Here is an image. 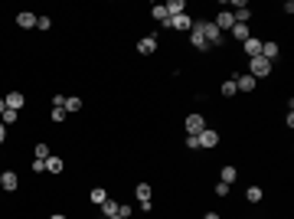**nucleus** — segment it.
Here are the masks:
<instances>
[{"instance_id":"nucleus-19","label":"nucleus","mask_w":294,"mask_h":219,"mask_svg":"<svg viewBox=\"0 0 294 219\" xmlns=\"http://www.w3.org/2000/svg\"><path fill=\"white\" fill-rule=\"evenodd\" d=\"M235 177H239V170H235V167H222V170H219V183L232 186V183H235Z\"/></svg>"},{"instance_id":"nucleus-23","label":"nucleus","mask_w":294,"mask_h":219,"mask_svg":"<svg viewBox=\"0 0 294 219\" xmlns=\"http://www.w3.org/2000/svg\"><path fill=\"white\" fill-rule=\"evenodd\" d=\"M219 92H222V95H226V99H232V95H235V92H239V88H235V79H226V82H222V85H219Z\"/></svg>"},{"instance_id":"nucleus-9","label":"nucleus","mask_w":294,"mask_h":219,"mask_svg":"<svg viewBox=\"0 0 294 219\" xmlns=\"http://www.w3.org/2000/svg\"><path fill=\"white\" fill-rule=\"evenodd\" d=\"M20 186V177L13 174V170H3V177H0V190H7V193H13Z\"/></svg>"},{"instance_id":"nucleus-38","label":"nucleus","mask_w":294,"mask_h":219,"mask_svg":"<svg viewBox=\"0 0 294 219\" xmlns=\"http://www.w3.org/2000/svg\"><path fill=\"white\" fill-rule=\"evenodd\" d=\"M111 219H121V216H111Z\"/></svg>"},{"instance_id":"nucleus-30","label":"nucleus","mask_w":294,"mask_h":219,"mask_svg":"<svg viewBox=\"0 0 294 219\" xmlns=\"http://www.w3.org/2000/svg\"><path fill=\"white\" fill-rule=\"evenodd\" d=\"M49 26H53V20H49V17H36V30H49Z\"/></svg>"},{"instance_id":"nucleus-18","label":"nucleus","mask_w":294,"mask_h":219,"mask_svg":"<svg viewBox=\"0 0 294 219\" xmlns=\"http://www.w3.org/2000/svg\"><path fill=\"white\" fill-rule=\"evenodd\" d=\"M163 7H167V13H170V17H183V13H186V3H183V0H167Z\"/></svg>"},{"instance_id":"nucleus-32","label":"nucleus","mask_w":294,"mask_h":219,"mask_svg":"<svg viewBox=\"0 0 294 219\" xmlns=\"http://www.w3.org/2000/svg\"><path fill=\"white\" fill-rule=\"evenodd\" d=\"M183 144H186V151H196V147H199V141H196L193 134H186V138H183Z\"/></svg>"},{"instance_id":"nucleus-22","label":"nucleus","mask_w":294,"mask_h":219,"mask_svg":"<svg viewBox=\"0 0 294 219\" xmlns=\"http://www.w3.org/2000/svg\"><path fill=\"white\" fill-rule=\"evenodd\" d=\"M134 197L141 199V203H147V199L154 197V190H151V183H137V190H134Z\"/></svg>"},{"instance_id":"nucleus-31","label":"nucleus","mask_w":294,"mask_h":219,"mask_svg":"<svg viewBox=\"0 0 294 219\" xmlns=\"http://www.w3.org/2000/svg\"><path fill=\"white\" fill-rule=\"evenodd\" d=\"M30 170H33V174H43V170H46V160H36V157H33Z\"/></svg>"},{"instance_id":"nucleus-29","label":"nucleus","mask_w":294,"mask_h":219,"mask_svg":"<svg viewBox=\"0 0 294 219\" xmlns=\"http://www.w3.org/2000/svg\"><path fill=\"white\" fill-rule=\"evenodd\" d=\"M65 118H69V115H65V108H62V105H53V121H56V124H62Z\"/></svg>"},{"instance_id":"nucleus-11","label":"nucleus","mask_w":294,"mask_h":219,"mask_svg":"<svg viewBox=\"0 0 294 219\" xmlns=\"http://www.w3.org/2000/svg\"><path fill=\"white\" fill-rule=\"evenodd\" d=\"M232 13V20L235 23H249V17H252V10H249V3H245V0H239V3H235V10H229Z\"/></svg>"},{"instance_id":"nucleus-25","label":"nucleus","mask_w":294,"mask_h":219,"mask_svg":"<svg viewBox=\"0 0 294 219\" xmlns=\"http://www.w3.org/2000/svg\"><path fill=\"white\" fill-rule=\"evenodd\" d=\"M261 197H265L261 186H249V190H245V199H249V203H261Z\"/></svg>"},{"instance_id":"nucleus-12","label":"nucleus","mask_w":294,"mask_h":219,"mask_svg":"<svg viewBox=\"0 0 294 219\" xmlns=\"http://www.w3.org/2000/svg\"><path fill=\"white\" fill-rule=\"evenodd\" d=\"M213 23H216V30H219V33H226V30H232V23H235V20H232V13H229V10H219Z\"/></svg>"},{"instance_id":"nucleus-15","label":"nucleus","mask_w":294,"mask_h":219,"mask_svg":"<svg viewBox=\"0 0 294 219\" xmlns=\"http://www.w3.org/2000/svg\"><path fill=\"white\" fill-rule=\"evenodd\" d=\"M229 36H235L239 43H245L252 36V30H249V23H232V30H229Z\"/></svg>"},{"instance_id":"nucleus-17","label":"nucleus","mask_w":294,"mask_h":219,"mask_svg":"<svg viewBox=\"0 0 294 219\" xmlns=\"http://www.w3.org/2000/svg\"><path fill=\"white\" fill-rule=\"evenodd\" d=\"M255 85H258V82H255V79H252L249 72L235 79V88H239V92H255Z\"/></svg>"},{"instance_id":"nucleus-33","label":"nucleus","mask_w":294,"mask_h":219,"mask_svg":"<svg viewBox=\"0 0 294 219\" xmlns=\"http://www.w3.org/2000/svg\"><path fill=\"white\" fill-rule=\"evenodd\" d=\"M213 193H216V197H229V186L226 183H216V190H213Z\"/></svg>"},{"instance_id":"nucleus-35","label":"nucleus","mask_w":294,"mask_h":219,"mask_svg":"<svg viewBox=\"0 0 294 219\" xmlns=\"http://www.w3.org/2000/svg\"><path fill=\"white\" fill-rule=\"evenodd\" d=\"M203 219H219V213H206V216H203Z\"/></svg>"},{"instance_id":"nucleus-26","label":"nucleus","mask_w":294,"mask_h":219,"mask_svg":"<svg viewBox=\"0 0 294 219\" xmlns=\"http://www.w3.org/2000/svg\"><path fill=\"white\" fill-rule=\"evenodd\" d=\"M62 108H65V115L69 111H82V99H62Z\"/></svg>"},{"instance_id":"nucleus-36","label":"nucleus","mask_w":294,"mask_h":219,"mask_svg":"<svg viewBox=\"0 0 294 219\" xmlns=\"http://www.w3.org/2000/svg\"><path fill=\"white\" fill-rule=\"evenodd\" d=\"M3 111H7V101H3V99H0V115H3Z\"/></svg>"},{"instance_id":"nucleus-5","label":"nucleus","mask_w":294,"mask_h":219,"mask_svg":"<svg viewBox=\"0 0 294 219\" xmlns=\"http://www.w3.org/2000/svg\"><path fill=\"white\" fill-rule=\"evenodd\" d=\"M183 128H186V134H193V138H196V134L206 128V118H203V115H186V124H183Z\"/></svg>"},{"instance_id":"nucleus-13","label":"nucleus","mask_w":294,"mask_h":219,"mask_svg":"<svg viewBox=\"0 0 294 219\" xmlns=\"http://www.w3.org/2000/svg\"><path fill=\"white\" fill-rule=\"evenodd\" d=\"M17 26H20V30H33V26H36V13L33 10H20L17 13Z\"/></svg>"},{"instance_id":"nucleus-21","label":"nucleus","mask_w":294,"mask_h":219,"mask_svg":"<svg viewBox=\"0 0 294 219\" xmlns=\"http://www.w3.org/2000/svg\"><path fill=\"white\" fill-rule=\"evenodd\" d=\"M118 209H121V203H115V199H105V203H101V216L105 219H111V216H118Z\"/></svg>"},{"instance_id":"nucleus-20","label":"nucleus","mask_w":294,"mask_h":219,"mask_svg":"<svg viewBox=\"0 0 294 219\" xmlns=\"http://www.w3.org/2000/svg\"><path fill=\"white\" fill-rule=\"evenodd\" d=\"M154 20H157V23H160V26H163V30H167V20H170V13H167V7H163V3H154Z\"/></svg>"},{"instance_id":"nucleus-27","label":"nucleus","mask_w":294,"mask_h":219,"mask_svg":"<svg viewBox=\"0 0 294 219\" xmlns=\"http://www.w3.org/2000/svg\"><path fill=\"white\" fill-rule=\"evenodd\" d=\"M17 118H20V111H13V108H7L3 115H0V121H3L7 128H10V124H17Z\"/></svg>"},{"instance_id":"nucleus-16","label":"nucleus","mask_w":294,"mask_h":219,"mask_svg":"<svg viewBox=\"0 0 294 219\" xmlns=\"http://www.w3.org/2000/svg\"><path fill=\"white\" fill-rule=\"evenodd\" d=\"M46 170H49V174H62L65 170L62 157H59V154H49V157H46Z\"/></svg>"},{"instance_id":"nucleus-37","label":"nucleus","mask_w":294,"mask_h":219,"mask_svg":"<svg viewBox=\"0 0 294 219\" xmlns=\"http://www.w3.org/2000/svg\"><path fill=\"white\" fill-rule=\"evenodd\" d=\"M49 219H65V216H62V213H53V216H49Z\"/></svg>"},{"instance_id":"nucleus-2","label":"nucleus","mask_w":294,"mask_h":219,"mask_svg":"<svg viewBox=\"0 0 294 219\" xmlns=\"http://www.w3.org/2000/svg\"><path fill=\"white\" fill-rule=\"evenodd\" d=\"M272 66L274 62H268V59H261V56H255V59H249V76L258 82V79L265 76H272Z\"/></svg>"},{"instance_id":"nucleus-6","label":"nucleus","mask_w":294,"mask_h":219,"mask_svg":"<svg viewBox=\"0 0 294 219\" xmlns=\"http://www.w3.org/2000/svg\"><path fill=\"white\" fill-rule=\"evenodd\" d=\"M261 43H265V40H258V36H249V40L242 43V53L249 56V59H255V56H261Z\"/></svg>"},{"instance_id":"nucleus-3","label":"nucleus","mask_w":294,"mask_h":219,"mask_svg":"<svg viewBox=\"0 0 294 219\" xmlns=\"http://www.w3.org/2000/svg\"><path fill=\"white\" fill-rule=\"evenodd\" d=\"M190 26H193L190 13H183V17H170V20H167V30H176V33H190Z\"/></svg>"},{"instance_id":"nucleus-10","label":"nucleus","mask_w":294,"mask_h":219,"mask_svg":"<svg viewBox=\"0 0 294 219\" xmlns=\"http://www.w3.org/2000/svg\"><path fill=\"white\" fill-rule=\"evenodd\" d=\"M3 101H7V108L20 111L23 105H26V95H23V92H7V95H3Z\"/></svg>"},{"instance_id":"nucleus-7","label":"nucleus","mask_w":294,"mask_h":219,"mask_svg":"<svg viewBox=\"0 0 294 219\" xmlns=\"http://www.w3.org/2000/svg\"><path fill=\"white\" fill-rule=\"evenodd\" d=\"M137 53L141 56H154L157 53V36H141V40H137Z\"/></svg>"},{"instance_id":"nucleus-14","label":"nucleus","mask_w":294,"mask_h":219,"mask_svg":"<svg viewBox=\"0 0 294 219\" xmlns=\"http://www.w3.org/2000/svg\"><path fill=\"white\" fill-rule=\"evenodd\" d=\"M190 43H193V49H199V53H209V43L203 40V33H199L196 26H190Z\"/></svg>"},{"instance_id":"nucleus-34","label":"nucleus","mask_w":294,"mask_h":219,"mask_svg":"<svg viewBox=\"0 0 294 219\" xmlns=\"http://www.w3.org/2000/svg\"><path fill=\"white\" fill-rule=\"evenodd\" d=\"M7 141V124H3V121H0V144Z\"/></svg>"},{"instance_id":"nucleus-28","label":"nucleus","mask_w":294,"mask_h":219,"mask_svg":"<svg viewBox=\"0 0 294 219\" xmlns=\"http://www.w3.org/2000/svg\"><path fill=\"white\" fill-rule=\"evenodd\" d=\"M33 154H36V160H46V157H49V154H53V151H49V144H43V141H39V144H36V151H33Z\"/></svg>"},{"instance_id":"nucleus-8","label":"nucleus","mask_w":294,"mask_h":219,"mask_svg":"<svg viewBox=\"0 0 294 219\" xmlns=\"http://www.w3.org/2000/svg\"><path fill=\"white\" fill-rule=\"evenodd\" d=\"M278 56H281V46H278V43H272V40H265V43H261V59L274 62Z\"/></svg>"},{"instance_id":"nucleus-24","label":"nucleus","mask_w":294,"mask_h":219,"mask_svg":"<svg viewBox=\"0 0 294 219\" xmlns=\"http://www.w3.org/2000/svg\"><path fill=\"white\" fill-rule=\"evenodd\" d=\"M88 197H92V203H95V206H101V203L108 199V193H105V186H95V190H92Z\"/></svg>"},{"instance_id":"nucleus-39","label":"nucleus","mask_w":294,"mask_h":219,"mask_svg":"<svg viewBox=\"0 0 294 219\" xmlns=\"http://www.w3.org/2000/svg\"><path fill=\"white\" fill-rule=\"evenodd\" d=\"M0 177H3V170H0Z\"/></svg>"},{"instance_id":"nucleus-1","label":"nucleus","mask_w":294,"mask_h":219,"mask_svg":"<svg viewBox=\"0 0 294 219\" xmlns=\"http://www.w3.org/2000/svg\"><path fill=\"white\" fill-rule=\"evenodd\" d=\"M193 26L203 33V40H206L209 46H222V40H226V36L216 30V23H209V20H193Z\"/></svg>"},{"instance_id":"nucleus-4","label":"nucleus","mask_w":294,"mask_h":219,"mask_svg":"<svg viewBox=\"0 0 294 219\" xmlns=\"http://www.w3.org/2000/svg\"><path fill=\"white\" fill-rule=\"evenodd\" d=\"M196 141H199V147H216L219 144V131L216 128H203V131L196 134Z\"/></svg>"}]
</instances>
